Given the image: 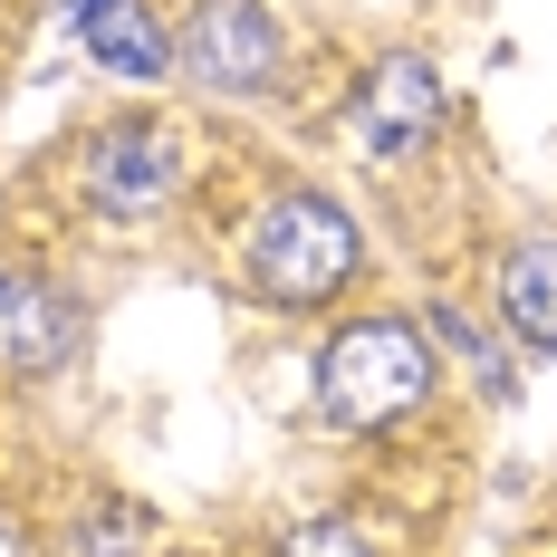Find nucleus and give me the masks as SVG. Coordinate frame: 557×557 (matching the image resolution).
I'll return each instance as SVG.
<instances>
[{
	"label": "nucleus",
	"mask_w": 557,
	"mask_h": 557,
	"mask_svg": "<svg viewBox=\"0 0 557 557\" xmlns=\"http://www.w3.org/2000/svg\"><path fill=\"white\" fill-rule=\"evenodd\" d=\"M433 385V346L423 327H404V318H366V327H346L318 356V404H327V423L346 433H375L394 413H413Z\"/></svg>",
	"instance_id": "nucleus-1"
},
{
	"label": "nucleus",
	"mask_w": 557,
	"mask_h": 557,
	"mask_svg": "<svg viewBox=\"0 0 557 557\" xmlns=\"http://www.w3.org/2000/svg\"><path fill=\"white\" fill-rule=\"evenodd\" d=\"M346 270H356V222L336 212L327 193H288V202H270L250 222V278H260V298H278V308L336 298Z\"/></svg>",
	"instance_id": "nucleus-2"
},
{
	"label": "nucleus",
	"mask_w": 557,
	"mask_h": 557,
	"mask_svg": "<svg viewBox=\"0 0 557 557\" xmlns=\"http://www.w3.org/2000/svg\"><path fill=\"white\" fill-rule=\"evenodd\" d=\"M173 173H183V135L173 125H115L87 154V183H97L107 212H154L173 193Z\"/></svg>",
	"instance_id": "nucleus-3"
},
{
	"label": "nucleus",
	"mask_w": 557,
	"mask_h": 557,
	"mask_svg": "<svg viewBox=\"0 0 557 557\" xmlns=\"http://www.w3.org/2000/svg\"><path fill=\"white\" fill-rule=\"evenodd\" d=\"M433 125H443V77L423 58H385L366 77V145L375 154H413Z\"/></svg>",
	"instance_id": "nucleus-4"
},
{
	"label": "nucleus",
	"mask_w": 557,
	"mask_h": 557,
	"mask_svg": "<svg viewBox=\"0 0 557 557\" xmlns=\"http://www.w3.org/2000/svg\"><path fill=\"white\" fill-rule=\"evenodd\" d=\"M183 49L212 87H260L270 77V20H260V0H202Z\"/></svg>",
	"instance_id": "nucleus-5"
},
{
	"label": "nucleus",
	"mask_w": 557,
	"mask_h": 557,
	"mask_svg": "<svg viewBox=\"0 0 557 557\" xmlns=\"http://www.w3.org/2000/svg\"><path fill=\"white\" fill-rule=\"evenodd\" d=\"M67 336H77V318L58 308V288L0 270V366L39 375V366H58V356H67Z\"/></svg>",
	"instance_id": "nucleus-6"
},
{
	"label": "nucleus",
	"mask_w": 557,
	"mask_h": 557,
	"mask_svg": "<svg viewBox=\"0 0 557 557\" xmlns=\"http://www.w3.org/2000/svg\"><path fill=\"white\" fill-rule=\"evenodd\" d=\"M500 318L529 336V346H557V240L509 250V270H500Z\"/></svg>",
	"instance_id": "nucleus-7"
},
{
	"label": "nucleus",
	"mask_w": 557,
	"mask_h": 557,
	"mask_svg": "<svg viewBox=\"0 0 557 557\" xmlns=\"http://www.w3.org/2000/svg\"><path fill=\"white\" fill-rule=\"evenodd\" d=\"M87 49L107 58V67H125V77H164V39L145 29V10H135V0H115V10L87 20Z\"/></svg>",
	"instance_id": "nucleus-8"
},
{
	"label": "nucleus",
	"mask_w": 557,
	"mask_h": 557,
	"mask_svg": "<svg viewBox=\"0 0 557 557\" xmlns=\"http://www.w3.org/2000/svg\"><path fill=\"white\" fill-rule=\"evenodd\" d=\"M278 557H366V548H356V539H346L336 519H318V529H298V539H288Z\"/></svg>",
	"instance_id": "nucleus-9"
},
{
	"label": "nucleus",
	"mask_w": 557,
	"mask_h": 557,
	"mask_svg": "<svg viewBox=\"0 0 557 557\" xmlns=\"http://www.w3.org/2000/svg\"><path fill=\"white\" fill-rule=\"evenodd\" d=\"M97 10H115V0H67V20H77V29H87V20H97Z\"/></svg>",
	"instance_id": "nucleus-10"
}]
</instances>
